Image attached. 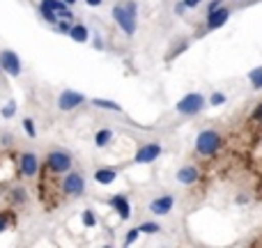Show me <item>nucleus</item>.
Here are the masks:
<instances>
[{
    "label": "nucleus",
    "instance_id": "obj_1",
    "mask_svg": "<svg viewBox=\"0 0 262 248\" xmlns=\"http://www.w3.org/2000/svg\"><path fill=\"white\" fill-rule=\"evenodd\" d=\"M113 21L120 26V30L127 37L136 32V23H138V7L134 0H129L127 5H115L113 7Z\"/></svg>",
    "mask_w": 262,
    "mask_h": 248
},
{
    "label": "nucleus",
    "instance_id": "obj_2",
    "mask_svg": "<svg viewBox=\"0 0 262 248\" xmlns=\"http://www.w3.org/2000/svg\"><path fill=\"white\" fill-rule=\"evenodd\" d=\"M223 147V136L216 129H205L195 138V154L205 159H212L214 154H219V149Z\"/></svg>",
    "mask_w": 262,
    "mask_h": 248
},
{
    "label": "nucleus",
    "instance_id": "obj_3",
    "mask_svg": "<svg viewBox=\"0 0 262 248\" xmlns=\"http://www.w3.org/2000/svg\"><path fill=\"white\" fill-rule=\"evenodd\" d=\"M205 106H207V99H205L200 92H189V95H184L180 101H177L175 110L180 115H186V118H193V115L203 113Z\"/></svg>",
    "mask_w": 262,
    "mask_h": 248
},
{
    "label": "nucleus",
    "instance_id": "obj_4",
    "mask_svg": "<svg viewBox=\"0 0 262 248\" xmlns=\"http://www.w3.org/2000/svg\"><path fill=\"white\" fill-rule=\"evenodd\" d=\"M46 170L49 172H69L72 170V154L64 149H53L46 156Z\"/></svg>",
    "mask_w": 262,
    "mask_h": 248
},
{
    "label": "nucleus",
    "instance_id": "obj_5",
    "mask_svg": "<svg viewBox=\"0 0 262 248\" xmlns=\"http://www.w3.org/2000/svg\"><path fill=\"white\" fill-rule=\"evenodd\" d=\"M83 191H85V179H83V175L69 170L62 179V193L72 195V198H78V195H83Z\"/></svg>",
    "mask_w": 262,
    "mask_h": 248
},
{
    "label": "nucleus",
    "instance_id": "obj_6",
    "mask_svg": "<svg viewBox=\"0 0 262 248\" xmlns=\"http://www.w3.org/2000/svg\"><path fill=\"white\" fill-rule=\"evenodd\" d=\"M161 152H163L161 143H145V145H140L138 152H136L134 163H152L161 156Z\"/></svg>",
    "mask_w": 262,
    "mask_h": 248
},
{
    "label": "nucleus",
    "instance_id": "obj_7",
    "mask_svg": "<svg viewBox=\"0 0 262 248\" xmlns=\"http://www.w3.org/2000/svg\"><path fill=\"white\" fill-rule=\"evenodd\" d=\"M81 104H85V95H81V92H76V90H62L58 97V108L64 110V113L78 108Z\"/></svg>",
    "mask_w": 262,
    "mask_h": 248
},
{
    "label": "nucleus",
    "instance_id": "obj_8",
    "mask_svg": "<svg viewBox=\"0 0 262 248\" xmlns=\"http://www.w3.org/2000/svg\"><path fill=\"white\" fill-rule=\"evenodd\" d=\"M0 67H3V72H7L9 76H21V60L9 49L0 51Z\"/></svg>",
    "mask_w": 262,
    "mask_h": 248
},
{
    "label": "nucleus",
    "instance_id": "obj_9",
    "mask_svg": "<svg viewBox=\"0 0 262 248\" xmlns=\"http://www.w3.org/2000/svg\"><path fill=\"white\" fill-rule=\"evenodd\" d=\"M228 18H230V9L223 5V7H219V9H214V12L207 14L205 28H207V30H219V28H223L228 23Z\"/></svg>",
    "mask_w": 262,
    "mask_h": 248
},
{
    "label": "nucleus",
    "instance_id": "obj_10",
    "mask_svg": "<svg viewBox=\"0 0 262 248\" xmlns=\"http://www.w3.org/2000/svg\"><path fill=\"white\" fill-rule=\"evenodd\" d=\"M172 207H175V198L172 195H159V198H154L149 202V212L154 216H166V214L172 212Z\"/></svg>",
    "mask_w": 262,
    "mask_h": 248
},
{
    "label": "nucleus",
    "instance_id": "obj_11",
    "mask_svg": "<svg viewBox=\"0 0 262 248\" xmlns=\"http://www.w3.org/2000/svg\"><path fill=\"white\" fill-rule=\"evenodd\" d=\"M18 168H21L23 177H35L37 172H39V159H37L35 154L26 152V154H21V159H18Z\"/></svg>",
    "mask_w": 262,
    "mask_h": 248
},
{
    "label": "nucleus",
    "instance_id": "obj_12",
    "mask_svg": "<svg viewBox=\"0 0 262 248\" xmlns=\"http://www.w3.org/2000/svg\"><path fill=\"white\" fill-rule=\"evenodd\" d=\"M108 205L118 212V216L122 218V221H129L131 216V205H129V198L127 195H113V198L108 200Z\"/></svg>",
    "mask_w": 262,
    "mask_h": 248
},
{
    "label": "nucleus",
    "instance_id": "obj_13",
    "mask_svg": "<svg viewBox=\"0 0 262 248\" xmlns=\"http://www.w3.org/2000/svg\"><path fill=\"white\" fill-rule=\"evenodd\" d=\"M200 179V170L195 166H182L180 170H177V182L180 184H184V186H191V184H195V182Z\"/></svg>",
    "mask_w": 262,
    "mask_h": 248
},
{
    "label": "nucleus",
    "instance_id": "obj_14",
    "mask_svg": "<svg viewBox=\"0 0 262 248\" xmlns=\"http://www.w3.org/2000/svg\"><path fill=\"white\" fill-rule=\"evenodd\" d=\"M67 37H72V39L78 41V44H85V41H90V30H88L83 23H74Z\"/></svg>",
    "mask_w": 262,
    "mask_h": 248
},
{
    "label": "nucleus",
    "instance_id": "obj_15",
    "mask_svg": "<svg viewBox=\"0 0 262 248\" xmlns=\"http://www.w3.org/2000/svg\"><path fill=\"white\" fill-rule=\"evenodd\" d=\"M115 177H118V170L115 168H99V170L95 172V182L97 184H113Z\"/></svg>",
    "mask_w": 262,
    "mask_h": 248
},
{
    "label": "nucleus",
    "instance_id": "obj_16",
    "mask_svg": "<svg viewBox=\"0 0 262 248\" xmlns=\"http://www.w3.org/2000/svg\"><path fill=\"white\" fill-rule=\"evenodd\" d=\"M92 106H97L101 110H111V113H122V106L111 99H92Z\"/></svg>",
    "mask_w": 262,
    "mask_h": 248
},
{
    "label": "nucleus",
    "instance_id": "obj_17",
    "mask_svg": "<svg viewBox=\"0 0 262 248\" xmlns=\"http://www.w3.org/2000/svg\"><path fill=\"white\" fill-rule=\"evenodd\" d=\"M111 140H113V131H111V129H99V131H97V136H95V145H97V147H106Z\"/></svg>",
    "mask_w": 262,
    "mask_h": 248
},
{
    "label": "nucleus",
    "instance_id": "obj_18",
    "mask_svg": "<svg viewBox=\"0 0 262 248\" xmlns=\"http://www.w3.org/2000/svg\"><path fill=\"white\" fill-rule=\"evenodd\" d=\"M249 83H251V87L253 90H262V67H255V69H251L249 72Z\"/></svg>",
    "mask_w": 262,
    "mask_h": 248
},
{
    "label": "nucleus",
    "instance_id": "obj_19",
    "mask_svg": "<svg viewBox=\"0 0 262 248\" xmlns=\"http://www.w3.org/2000/svg\"><path fill=\"white\" fill-rule=\"evenodd\" d=\"M39 7H46V9H53L55 14H60L62 12L64 7H69L67 3H64V0H41L39 3Z\"/></svg>",
    "mask_w": 262,
    "mask_h": 248
},
{
    "label": "nucleus",
    "instance_id": "obj_20",
    "mask_svg": "<svg viewBox=\"0 0 262 248\" xmlns=\"http://www.w3.org/2000/svg\"><path fill=\"white\" fill-rule=\"evenodd\" d=\"M72 26H74V23H72V21H67V18H58V23H55L53 28H55L58 32H62V35H69Z\"/></svg>",
    "mask_w": 262,
    "mask_h": 248
},
{
    "label": "nucleus",
    "instance_id": "obj_21",
    "mask_svg": "<svg viewBox=\"0 0 262 248\" xmlns=\"http://www.w3.org/2000/svg\"><path fill=\"white\" fill-rule=\"evenodd\" d=\"M226 101H228V97L223 92H212L209 95V106H223Z\"/></svg>",
    "mask_w": 262,
    "mask_h": 248
},
{
    "label": "nucleus",
    "instance_id": "obj_22",
    "mask_svg": "<svg viewBox=\"0 0 262 248\" xmlns=\"http://www.w3.org/2000/svg\"><path fill=\"white\" fill-rule=\"evenodd\" d=\"M140 232H143V235H157V232H161V228H159V223H143V226H140Z\"/></svg>",
    "mask_w": 262,
    "mask_h": 248
},
{
    "label": "nucleus",
    "instance_id": "obj_23",
    "mask_svg": "<svg viewBox=\"0 0 262 248\" xmlns=\"http://www.w3.org/2000/svg\"><path fill=\"white\" fill-rule=\"evenodd\" d=\"M140 235H143V232H140V228H134V230H129V232H127V237H124V246L136 244V239H138Z\"/></svg>",
    "mask_w": 262,
    "mask_h": 248
},
{
    "label": "nucleus",
    "instance_id": "obj_24",
    "mask_svg": "<svg viewBox=\"0 0 262 248\" xmlns=\"http://www.w3.org/2000/svg\"><path fill=\"white\" fill-rule=\"evenodd\" d=\"M83 223H85L88 228H95V226H97V216H95V212L85 209V212H83Z\"/></svg>",
    "mask_w": 262,
    "mask_h": 248
},
{
    "label": "nucleus",
    "instance_id": "obj_25",
    "mask_svg": "<svg viewBox=\"0 0 262 248\" xmlns=\"http://www.w3.org/2000/svg\"><path fill=\"white\" fill-rule=\"evenodd\" d=\"M23 129H26V133H28V136H30V138H35V136H37L35 122H32V120H30V118H26V120H23Z\"/></svg>",
    "mask_w": 262,
    "mask_h": 248
},
{
    "label": "nucleus",
    "instance_id": "obj_26",
    "mask_svg": "<svg viewBox=\"0 0 262 248\" xmlns=\"http://www.w3.org/2000/svg\"><path fill=\"white\" fill-rule=\"evenodd\" d=\"M14 113H16V104H14V101H9V104L3 108V118L9 120V118H14Z\"/></svg>",
    "mask_w": 262,
    "mask_h": 248
},
{
    "label": "nucleus",
    "instance_id": "obj_27",
    "mask_svg": "<svg viewBox=\"0 0 262 248\" xmlns=\"http://www.w3.org/2000/svg\"><path fill=\"white\" fill-rule=\"evenodd\" d=\"M251 120H253V122H258V124H262V101H260V104H255L253 113H251Z\"/></svg>",
    "mask_w": 262,
    "mask_h": 248
},
{
    "label": "nucleus",
    "instance_id": "obj_28",
    "mask_svg": "<svg viewBox=\"0 0 262 248\" xmlns=\"http://www.w3.org/2000/svg\"><path fill=\"white\" fill-rule=\"evenodd\" d=\"M186 49H189V44H186V41H182V44L177 46V49H172V51H170V55H168V58H177V55H180L182 51H186Z\"/></svg>",
    "mask_w": 262,
    "mask_h": 248
},
{
    "label": "nucleus",
    "instance_id": "obj_29",
    "mask_svg": "<svg viewBox=\"0 0 262 248\" xmlns=\"http://www.w3.org/2000/svg\"><path fill=\"white\" fill-rule=\"evenodd\" d=\"M219 7H223V0H209V5H207V14H209V12H214V9H219Z\"/></svg>",
    "mask_w": 262,
    "mask_h": 248
},
{
    "label": "nucleus",
    "instance_id": "obj_30",
    "mask_svg": "<svg viewBox=\"0 0 262 248\" xmlns=\"http://www.w3.org/2000/svg\"><path fill=\"white\" fill-rule=\"evenodd\" d=\"M58 16H60V18H67V21H72V18H74V12H72V9H69V7H64L62 12L58 14Z\"/></svg>",
    "mask_w": 262,
    "mask_h": 248
},
{
    "label": "nucleus",
    "instance_id": "obj_31",
    "mask_svg": "<svg viewBox=\"0 0 262 248\" xmlns=\"http://www.w3.org/2000/svg\"><path fill=\"white\" fill-rule=\"evenodd\" d=\"M186 9H189V7H186V5H184V0H182V3H177V5H175V14H177V16H182V14H184Z\"/></svg>",
    "mask_w": 262,
    "mask_h": 248
},
{
    "label": "nucleus",
    "instance_id": "obj_32",
    "mask_svg": "<svg viewBox=\"0 0 262 248\" xmlns=\"http://www.w3.org/2000/svg\"><path fill=\"white\" fill-rule=\"evenodd\" d=\"M12 198H14V202H23V198H26V193H23V191L18 189V191H14V193H12Z\"/></svg>",
    "mask_w": 262,
    "mask_h": 248
},
{
    "label": "nucleus",
    "instance_id": "obj_33",
    "mask_svg": "<svg viewBox=\"0 0 262 248\" xmlns=\"http://www.w3.org/2000/svg\"><path fill=\"white\" fill-rule=\"evenodd\" d=\"M184 5L189 9H195V7H200V5H203V0H184Z\"/></svg>",
    "mask_w": 262,
    "mask_h": 248
},
{
    "label": "nucleus",
    "instance_id": "obj_34",
    "mask_svg": "<svg viewBox=\"0 0 262 248\" xmlns=\"http://www.w3.org/2000/svg\"><path fill=\"white\" fill-rule=\"evenodd\" d=\"M7 228V214H0V232Z\"/></svg>",
    "mask_w": 262,
    "mask_h": 248
},
{
    "label": "nucleus",
    "instance_id": "obj_35",
    "mask_svg": "<svg viewBox=\"0 0 262 248\" xmlns=\"http://www.w3.org/2000/svg\"><path fill=\"white\" fill-rule=\"evenodd\" d=\"M101 3H104V0H85V5H88V7H99Z\"/></svg>",
    "mask_w": 262,
    "mask_h": 248
},
{
    "label": "nucleus",
    "instance_id": "obj_36",
    "mask_svg": "<svg viewBox=\"0 0 262 248\" xmlns=\"http://www.w3.org/2000/svg\"><path fill=\"white\" fill-rule=\"evenodd\" d=\"M95 46H97V49H104V39H101V37H99V35H97V37H95Z\"/></svg>",
    "mask_w": 262,
    "mask_h": 248
},
{
    "label": "nucleus",
    "instance_id": "obj_37",
    "mask_svg": "<svg viewBox=\"0 0 262 248\" xmlns=\"http://www.w3.org/2000/svg\"><path fill=\"white\" fill-rule=\"evenodd\" d=\"M64 3H67V5H76L78 0H64Z\"/></svg>",
    "mask_w": 262,
    "mask_h": 248
},
{
    "label": "nucleus",
    "instance_id": "obj_38",
    "mask_svg": "<svg viewBox=\"0 0 262 248\" xmlns=\"http://www.w3.org/2000/svg\"><path fill=\"white\" fill-rule=\"evenodd\" d=\"M0 72H3V67H0Z\"/></svg>",
    "mask_w": 262,
    "mask_h": 248
}]
</instances>
